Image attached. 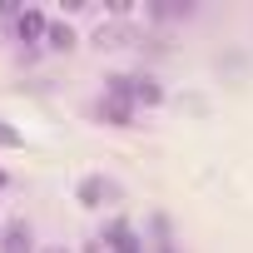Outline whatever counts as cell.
Returning a JSON list of instances; mask_svg holds the SVG:
<instances>
[{
	"instance_id": "cell-1",
	"label": "cell",
	"mask_w": 253,
	"mask_h": 253,
	"mask_svg": "<svg viewBox=\"0 0 253 253\" xmlns=\"http://www.w3.org/2000/svg\"><path fill=\"white\" fill-rule=\"evenodd\" d=\"M0 253H35V228L25 218L5 223V228H0Z\"/></svg>"
},
{
	"instance_id": "cell-2",
	"label": "cell",
	"mask_w": 253,
	"mask_h": 253,
	"mask_svg": "<svg viewBox=\"0 0 253 253\" xmlns=\"http://www.w3.org/2000/svg\"><path fill=\"white\" fill-rule=\"evenodd\" d=\"M114 199V184H104L99 174H89V179H80V204H89V209H99V204H109Z\"/></svg>"
},
{
	"instance_id": "cell-3",
	"label": "cell",
	"mask_w": 253,
	"mask_h": 253,
	"mask_svg": "<svg viewBox=\"0 0 253 253\" xmlns=\"http://www.w3.org/2000/svg\"><path fill=\"white\" fill-rule=\"evenodd\" d=\"M104 248H109V253H139V238H134L129 223H114L109 238H104Z\"/></svg>"
},
{
	"instance_id": "cell-4",
	"label": "cell",
	"mask_w": 253,
	"mask_h": 253,
	"mask_svg": "<svg viewBox=\"0 0 253 253\" xmlns=\"http://www.w3.org/2000/svg\"><path fill=\"white\" fill-rule=\"evenodd\" d=\"M0 144H20V134H15V129H5V124H0Z\"/></svg>"
},
{
	"instance_id": "cell-5",
	"label": "cell",
	"mask_w": 253,
	"mask_h": 253,
	"mask_svg": "<svg viewBox=\"0 0 253 253\" xmlns=\"http://www.w3.org/2000/svg\"><path fill=\"white\" fill-rule=\"evenodd\" d=\"M40 253H65V248H40Z\"/></svg>"
}]
</instances>
